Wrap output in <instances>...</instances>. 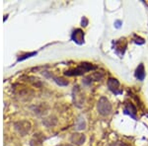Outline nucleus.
I'll return each instance as SVG.
<instances>
[{
	"label": "nucleus",
	"instance_id": "1a4fd4ad",
	"mask_svg": "<svg viewBox=\"0 0 148 146\" xmlns=\"http://www.w3.org/2000/svg\"><path fill=\"white\" fill-rule=\"evenodd\" d=\"M53 78L56 79V82L57 83V84H59V85L65 86V85H67V84H68L67 81H64L63 79H61V78H56V77H53Z\"/></svg>",
	"mask_w": 148,
	"mask_h": 146
},
{
	"label": "nucleus",
	"instance_id": "f03ea898",
	"mask_svg": "<svg viewBox=\"0 0 148 146\" xmlns=\"http://www.w3.org/2000/svg\"><path fill=\"white\" fill-rule=\"evenodd\" d=\"M97 110L102 116H108L112 112V105L106 97H101L97 104Z\"/></svg>",
	"mask_w": 148,
	"mask_h": 146
},
{
	"label": "nucleus",
	"instance_id": "7ed1b4c3",
	"mask_svg": "<svg viewBox=\"0 0 148 146\" xmlns=\"http://www.w3.org/2000/svg\"><path fill=\"white\" fill-rule=\"evenodd\" d=\"M108 88L116 95L123 94V90L120 89V82L116 78H109L108 80Z\"/></svg>",
	"mask_w": 148,
	"mask_h": 146
},
{
	"label": "nucleus",
	"instance_id": "6e6552de",
	"mask_svg": "<svg viewBox=\"0 0 148 146\" xmlns=\"http://www.w3.org/2000/svg\"><path fill=\"white\" fill-rule=\"evenodd\" d=\"M103 77H104V73L103 72H94L92 75L88 76L87 79H91V80H95V81H100V80H102Z\"/></svg>",
	"mask_w": 148,
	"mask_h": 146
},
{
	"label": "nucleus",
	"instance_id": "423d86ee",
	"mask_svg": "<svg viewBox=\"0 0 148 146\" xmlns=\"http://www.w3.org/2000/svg\"><path fill=\"white\" fill-rule=\"evenodd\" d=\"M125 114H130L132 119H136L135 117V114H136V108L133 106L132 104H127L126 107L125 108Z\"/></svg>",
	"mask_w": 148,
	"mask_h": 146
},
{
	"label": "nucleus",
	"instance_id": "9d476101",
	"mask_svg": "<svg viewBox=\"0 0 148 146\" xmlns=\"http://www.w3.org/2000/svg\"><path fill=\"white\" fill-rule=\"evenodd\" d=\"M120 24H121V22H120V21H116V28H120Z\"/></svg>",
	"mask_w": 148,
	"mask_h": 146
},
{
	"label": "nucleus",
	"instance_id": "0eeeda50",
	"mask_svg": "<svg viewBox=\"0 0 148 146\" xmlns=\"http://www.w3.org/2000/svg\"><path fill=\"white\" fill-rule=\"evenodd\" d=\"M72 141L76 144H82L85 141V136L83 134H73Z\"/></svg>",
	"mask_w": 148,
	"mask_h": 146
},
{
	"label": "nucleus",
	"instance_id": "20e7f679",
	"mask_svg": "<svg viewBox=\"0 0 148 146\" xmlns=\"http://www.w3.org/2000/svg\"><path fill=\"white\" fill-rule=\"evenodd\" d=\"M71 38H72V40L75 42H77L78 45H81L84 42V33H83V31L80 30V29H76L72 33Z\"/></svg>",
	"mask_w": 148,
	"mask_h": 146
},
{
	"label": "nucleus",
	"instance_id": "39448f33",
	"mask_svg": "<svg viewBox=\"0 0 148 146\" xmlns=\"http://www.w3.org/2000/svg\"><path fill=\"white\" fill-rule=\"evenodd\" d=\"M135 77L138 79L139 81H143L145 78V69H144V65L143 63H140L138 65V67L135 70Z\"/></svg>",
	"mask_w": 148,
	"mask_h": 146
},
{
	"label": "nucleus",
	"instance_id": "f257e3e1",
	"mask_svg": "<svg viewBox=\"0 0 148 146\" xmlns=\"http://www.w3.org/2000/svg\"><path fill=\"white\" fill-rule=\"evenodd\" d=\"M98 67L96 65H93L92 63H87V62H83V63H80L79 65L77 66L75 69H71V70H68L65 72V75L68 76H77V75H82L85 72H88L90 70H95Z\"/></svg>",
	"mask_w": 148,
	"mask_h": 146
}]
</instances>
